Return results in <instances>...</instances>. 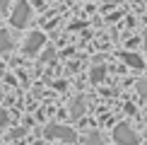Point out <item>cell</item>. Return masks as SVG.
Returning a JSON list of instances; mask_svg holds the SVG:
<instances>
[{"mask_svg": "<svg viewBox=\"0 0 147 145\" xmlns=\"http://www.w3.org/2000/svg\"><path fill=\"white\" fill-rule=\"evenodd\" d=\"M104 75H106V68H104V65H96V68H92V72H89V80L92 82H101Z\"/></svg>", "mask_w": 147, "mask_h": 145, "instance_id": "obj_8", "label": "cell"}, {"mask_svg": "<svg viewBox=\"0 0 147 145\" xmlns=\"http://www.w3.org/2000/svg\"><path fill=\"white\" fill-rule=\"evenodd\" d=\"M7 123H10L7 111H5V109H0V128H3V126H7Z\"/></svg>", "mask_w": 147, "mask_h": 145, "instance_id": "obj_12", "label": "cell"}, {"mask_svg": "<svg viewBox=\"0 0 147 145\" xmlns=\"http://www.w3.org/2000/svg\"><path fill=\"white\" fill-rule=\"evenodd\" d=\"M12 46H15V41H12V36H10V32H5V29H0V53L10 51Z\"/></svg>", "mask_w": 147, "mask_h": 145, "instance_id": "obj_7", "label": "cell"}, {"mask_svg": "<svg viewBox=\"0 0 147 145\" xmlns=\"http://www.w3.org/2000/svg\"><path fill=\"white\" fill-rule=\"evenodd\" d=\"M10 3H12V0H0V12H7Z\"/></svg>", "mask_w": 147, "mask_h": 145, "instance_id": "obj_14", "label": "cell"}, {"mask_svg": "<svg viewBox=\"0 0 147 145\" xmlns=\"http://www.w3.org/2000/svg\"><path fill=\"white\" fill-rule=\"evenodd\" d=\"M113 140H116V145H138L140 143V136L128 123H118L113 128Z\"/></svg>", "mask_w": 147, "mask_h": 145, "instance_id": "obj_2", "label": "cell"}, {"mask_svg": "<svg viewBox=\"0 0 147 145\" xmlns=\"http://www.w3.org/2000/svg\"><path fill=\"white\" fill-rule=\"evenodd\" d=\"M121 58H123L125 63L130 65V68H138V70H140V68H142V65H145V60L140 58L138 53H128V51H125V53H123V56H121Z\"/></svg>", "mask_w": 147, "mask_h": 145, "instance_id": "obj_6", "label": "cell"}, {"mask_svg": "<svg viewBox=\"0 0 147 145\" xmlns=\"http://www.w3.org/2000/svg\"><path fill=\"white\" fill-rule=\"evenodd\" d=\"M138 94L147 99V80H138Z\"/></svg>", "mask_w": 147, "mask_h": 145, "instance_id": "obj_10", "label": "cell"}, {"mask_svg": "<svg viewBox=\"0 0 147 145\" xmlns=\"http://www.w3.org/2000/svg\"><path fill=\"white\" fill-rule=\"evenodd\" d=\"M24 136V128H12L10 131V138H22Z\"/></svg>", "mask_w": 147, "mask_h": 145, "instance_id": "obj_13", "label": "cell"}, {"mask_svg": "<svg viewBox=\"0 0 147 145\" xmlns=\"http://www.w3.org/2000/svg\"><path fill=\"white\" fill-rule=\"evenodd\" d=\"M46 138H56V140H63V143H75L77 140V133L68 128V126H58V123H51L46 126Z\"/></svg>", "mask_w": 147, "mask_h": 145, "instance_id": "obj_3", "label": "cell"}, {"mask_svg": "<svg viewBox=\"0 0 147 145\" xmlns=\"http://www.w3.org/2000/svg\"><path fill=\"white\" fill-rule=\"evenodd\" d=\"M29 20H32V5H29L27 0H17V5L12 7V17H10L12 27L22 29V27L29 24Z\"/></svg>", "mask_w": 147, "mask_h": 145, "instance_id": "obj_1", "label": "cell"}, {"mask_svg": "<svg viewBox=\"0 0 147 145\" xmlns=\"http://www.w3.org/2000/svg\"><path fill=\"white\" fill-rule=\"evenodd\" d=\"M145 51H147V34H145Z\"/></svg>", "mask_w": 147, "mask_h": 145, "instance_id": "obj_15", "label": "cell"}, {"mask_svg": "<svg viewBox=\"0 0 147 145\" xmlns=\"http://www.w3.org/2000/svg\"><path fill=\"white\" fill-rule=\"evenodd\" d=\"M53 60H56V51H53V48L44 51V58H41V63H53Z\"/></svg>", "mask_w": 147, "mask_h": 145, "instance_id": "obj_11", "label": "cell"}, {"mask_svg": "<svg viewBox=\"0 0 147 145\" xmlns=\"http://www.w3.org/2000/svg\"><path fill=\"white\" fill-rule=\"evenodd\" d=\"M84 106H87L84 97H75V99L70 102V116H72V119H80V116L84 114Z\"/></svg>", "mask_w": 147, "mask_h": 145, "instance_id": "obj_5", "label": "cell"}, {"mask_svg": "<svg viewBox=\"0 0 147 145\" xmlns=\"http://www.w3.org/2000/svg\"><path fill=\"white\" fill-rule=\"evenodd\" d=\"M44 44H46L44 32H32V34H27V36H24L22 48H24V53H27V56H34V53L39 51V48L44 46Z\"/></svg>", "mask_w": 147, "mask_h": 145, "instance_id": "obj_4", "label": "cell"}, {"mask_svg": "<svg viewBox=\"0 0 147 145\" xmlns=\"http://www.w3.org/2000/svg\"><path fill=\"white\" fill-rule=\"evenodd\" d=\"M82 145H104V140H101L99 133H89V136L82 140Z\"/></svg>", "mask_w": 147, "mask_h": 145, "instance_id": "obj_9", "label": "cell"}]
</instances>
